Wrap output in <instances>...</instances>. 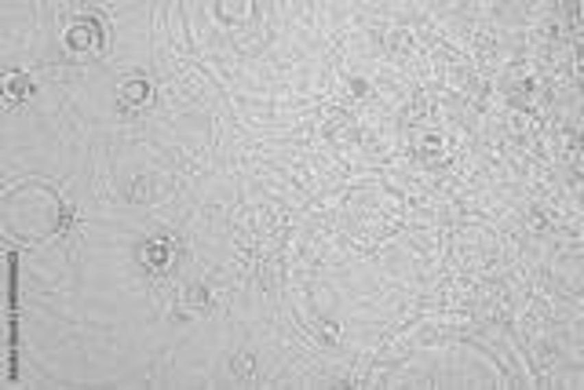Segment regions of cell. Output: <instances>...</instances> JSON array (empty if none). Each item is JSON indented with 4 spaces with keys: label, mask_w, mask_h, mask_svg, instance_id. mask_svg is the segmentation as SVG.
Returning a JSON list of instances; mask_svg holds the SVG:
<instances>
[{
    "label": "cell",
    "mask_w": 584,
    "mask_h": 390,
    "mask_svg": "<svg viewBox=\"0 0 584 390\" xmlns=\"http://www.w3.org/2000/svg\"><path fill=\"white\" fill-rule=\"evenodd\" d=\"M121 99H125V103H146V99H150V92H146V84H128L125 92H121Z\"/></svg>",
    "instance_id": "3"
},
{
    "label": "cell",
    "mask_w": 584,
    "mask_h": 390,
    "mask_svg": "<svg viewBox=\"0 0 584 390\" xmlns=\"http://www.w3.org/2000/svg\"><path fill=\"white\" fill-rule=\"evenodd\" d=\"M8 92H11V95L29 92V81H26V77H19V73H11V77H8Z\"/></svg>",
    "instance_id": "4"
},
{
    "label": "cell",
    "mask_w": 584,
    "mask_h": 390,
    "mask_svg": "<svg viewBox=\"0 0 584 390\" xmlns=\"http://www.w3.org/2000/svg\"><path fill=\"white\" fill-rule=\"evenodd\" d=\"M66 40H70L73 51H95V48H99V33H95L92 22H77Z\"/></svg>",
    "instance_id": "2"
},
{
    "label": "cell",
    "mask_w": 584,
    "mask_h": 390,
    "mask_svg": "<svg viewBox=\"0 0 584 390\" xmlns=\"http://www.w3.org/2000/svg\"><path fill=\"white\" fill-rule=\"evenodd\" d=\"M172 255H175V244H172V241H150V244L143 248L139 259H143L146 266H154V270H165V266L172 263Z\"/></svg>",
    "instance_id": "1"
}]
</instances>
